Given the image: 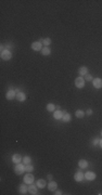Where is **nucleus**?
I'll return each mask as SVG.
<instances>
[{
    "mask_svg": "<svg viewBox=\"0 0 102 195\" xmlns=\"http://www.w3.org/2000/svg\"><path fill=\"white\" fill-rule=\"evenodd\" d=\"M0 57H1V59H2V60H5V61H8V60H10V59L12 58V53L10 52V50L5 49V50H3V51H1Z\"/></svg>",
    "mask_w": 102,
    "mask_h": 195,
    "instance_id": "f257e3e1",
    "label": "nucleus"
},
{
    "mask_svg": "<svg viewBox=\"0 0 102 195\" xmlns=\"http://www.w3.org/2000/svg\"><path fill=\"white\" fill-rule=\"evenodd\" d=\"M75 86L77 88H83L84 86H85V79H84L83 77H77L75 79Z\"/></svg>",
    "mask_w": 102,
    "mask_h": 195,
    "instance_id": "f03ea898",
    "label": "nucleus"
},
{
    "mask_svg": "<svg viewBox=\"0 0 102 195\" xmlns=\"http://www.w3.org/2000/svg\"><path fill=\"white\" fill-rule=\"evenodd\" d=\"M14 171H15V174H22L24 171H25V167H24V165L16 164L14 167Z\"/></svg>",
    "mask_w": 102,
    "mask_h": 195,
    "instance_id": "7ed1b4c3",
    "label": "nucleus"
},
{
    "mask_svg": "<svg viewBox=\"0 0 102 195\" xmlns=\"http://www.w3.org/2000/svg\"><path fill=\"white\" fill-rule=\"evenodd\" d=\"M24 182H25L26 184H32L34 182V176L28 172L26 176L24 177Z\"/></svg>",
    "mask_w": 102,
    "mask_h": 195,
    "instance_id": "20e7f679",
    "label": "nucleus"
},
{
    "mask_svg": "<svg viewBox=\"0 0 102 195\" xmlns=\"http://www.w3.org/2000/svg\"><path fill=\"white\" fill-rule=\"evenodd\" d=\"M93 87H95L96 89L102 88V79L101 78H95V79H93Z\"/></svg>",
    "mask_w": 102,
    "mask_h": 195,
    "instance_id": "39448f33",
    "label": "nucleus"
},
{
    "mask_svg": "<svg viewBox=\"0 0 102 195\" xmlns=\"http://www.w3.org/2000/svg\"><path fill=\"white\" fill-rule=\"evenodd\" d=\"M32 49L35 50V51H40V50H43V48H41V42L40 41L33 42L32 43Z\"/></svg>",
    "mask_w": 102,
    "mask_h": 195,
    "instance_id": "423d86ee",
    "label": "nucleus"
},
{
    "mask_svg": "<svg viewBox=\"0 0 102 195\" xmlns=\"http://www.w3.org/2000/svg\"><path fill=\"white\" fill-rule=\"evenodd\" d=\"M84 178H85V174H84L81 171H77V172L75 174V176H74V179H75L76 181H78V182L83 181Z\"/></svg>",
    "mask_w": 102,
    "mask_h": 195,
    "instance_id": "0eeeda50",
    "label": "nucleus"
},
{
    "mask_svg": "<svg viewBox=\"0 0 102 195\" xmlns=\"http://www.w3.org/2000/svg\"><path fill=\"white\" fill-rule=\"evenodd\" d=\"M22 156L20 155V154H14V155L12 156V162L14 163V164H20V163L22 162Z\"/></svg>",
    "mask_w": 102,
    "mask_h": 195,
    "instance_id": "6e6552de",
    "label": "nucleus"
},
{
    "mask_svg": "<svg viewBox=\"0 0 102 195\" xmlns=\"http://www.w3.org/2000/svg\"><path fill=\"white\" fill-rule=\"evenodd\" d=\"M85 178L87 179V180H89V181L95 180L96 179V174L95 172H92V171H88V172H86L85 174Z\"/></svg>",
    "mask_w": 102,
    "mask_h": 195,
    "instance_id": "1a4fd4ad",
    "label": "nucleus"
},
{
    "mask_svg": "<svg viewBox=\"0 0 102 195\" xmlns=\"http://www.w3.org/2000/svg\"><path fill=\"white\" fill-rule=\"evenodd\" d=\"M7 99L8 100H12V99H14V98H16V94H15V90H10V91L7 92Z\"/></svg>",
    "mask_w": 102,
    "mask_h": 195,
    "instance_id": "9d476101",
    "label": "nucleus"
},
{
    "mask_svg": "<svg viewBox=\"0 0 102 195\" xmlns=\"http://www.w3.org/2000/svg\"><path fill=\"white\" fill-rule=\"evenodd\" d=\"M15 99L20 102H23V101H25V99H26V95H25L24 92H19V93H16V98H15Z\"/></svg>",
    "mask_w": 102,
    "mask_h": 195,
    "instance_id": "9b49d317",
    "label": "nucleus"
},
{
    "mask_svg": "<svg viewBox=\"0 0 102 195\" xmlns=\"http://www.w3.org/2000/svg\"><path fill=\"white\" fill-rule=\"evenodd\" d=\"M53 117L55 118V119H61L62 117H63V112L60 110L58 111H54V114H53Z\"/></svg>",
    "mask_w": 102,
    "mask_h": 195,
    "instance_id": "f8f14e48",
    "label": "nucleus"
},
{
    "mask_svg": "<svg viewBox=\"0 0 102 195\" xmlns=\"http://www.w3.org/2000/svg\"><path fill=\"white\" fill-rule=\"evenodd\" d=\"M78 73H79V75H81V76H85V75H87V74H88V68L86 67V66H83V67L79 68Z\"/></svg>",
    "mask_w": 102,
    "mask_h": 195,
    "instance_id": "ddd939ff",
    "label": "nucleus"
},
{
    "mask_svg": "<svg viewBox=\"0 0 102 195\" xmlns=\"http://www.w3.org/2000/svg\"><path fill=\"white\" fill-rule=\"evenodd\" d=\"M48 189H49V191H55V189H57V183H55L54 181H50L49 184H48Z\"/></svg>",
    "mask_w": 102,
    "mask_h": 195,
    "instance_id": "4468645a",
    "label": "nucleus"
},
{
    "mask_svg": "<svg viewBox=\"0 0 102 195\" xmlns=\"http://www.w3.org/2000/svg\"><path fill=\"white\" fill-rule=\"evenodd\" d=\"M62 119L64 120L65 122L71 121V115H70L69 113H66V112H64V111H63V117H62Z\"/></svg>",
    "mask_w": 102,
    "mask_h": 195,
    "instance_id": "2eb2a0df",
    "label": "nucleus"
},
{
    "mask_svg": "<svg viewBox=\"0 0 102 195\" xmlns=\"http://www.w3.org/2000/svg\"><path fill=\"white\" fill-rule=\"evenodd\" d=\"M46 186V181L43 180V179H39L37 181V188H40V189H43Z\"/></svg>",
    "mask_w": 102,
    "mask_h": 195,
    "instance_id": "dca6fc26",
    "label": "nucleus"
},
{
    "mask_svg": "<svg viewBox=\"0 0 102 195\" xmlns=\"http://www.w3.org/2000/svg\"><path fill=\"white\" fill-rule=\"evenodd\" d=\"M78 165H79L81 168H83L84 169V168H87L88 167V162L87 160H85V159H81L79 160V163H78Z\"/></svg>",
    "mask_w": 102,
    "mask_h": 195,
    "instance_id": "f3484780",
    "label": "nucleus"
},
{
    "mask_svg": "<svg viewBox=\"0 0 102 195\" xmlns=\"http://www.w3.org/2000/svg\"><path fill=\"white\" fill-rule=\"evenodd\" d=\"M75 115H76V117L77 118H83L84 116H85V112L81 111V110H77L75 112Z\"/></svg>",
    "mask_w": 102,
    "mask_h": 195,
    "instance_id": "a211bd4d",
    "label": "nucleus"
},
{
    "mask_svg": "<svg viewBox=\"0 0 102 195\" xmlns=\"http://www.w3.org/2000/svg\"><path fill=\"white\" fill-rule=\"evenodd\" d=\"M28 192L31 193V194L36 195V194H37V188H36V186H34V185H29L28 186Z\"/></svg>",
    "mask_w": 102,
    "mask_h": 195,
    "instance_id": "6ab92c4d",
    "label": "nucleus"
},
{
    "mask_svg": "<svg viewBox=\"0 0 102 195\" xmlns=\"http://www.w3.org/2000/svg\"><path fill=\"white\" fill-rule=\"evenodd\" d=\"M41 53H43V55H49V54L51 53V50H50L48 47H45V48H43V50H41Z\"/></svg>",
    "mask_w": 102,
    "mask_h": 195,
    "instance_id": "aec40b11",
    "label": "nucleus"
},
{
    "mask_svg": "<svg viewBox=\"0 0 102 195\" xmlns=\"http://www.w3.org/2000/svg\"><path fill=\"white\" fill-rule=\"evenodd\" d=\"M19 190H20V193H21V194H25V193L28 191V188H26V186L24 185V184H22V185L20 186Z\"/></svg>",
    "mask_w": 102,
    "mask_h": 195,
    "instance_id": "412c9836",
    "label": "nucleus"
},
{
    "mask_svg": "<svg viewBox=\"0 0 102 195\" xmlns=\"http://www.w3.org/2000/svg\"><path fill=\"white\" fill-rule=\"evenodd\" d=\"M40 42H41V43H43L45 46H49L50 43H51V39H50V38H46V39L40 40Z\"/></svg>",
    "mask_w": 102,
    "mask_h": 195,
    "instance_id": "4be33fe9",
    "label": "nucleus"
},
{
    "mask_svg": "<svg viewBox=\"0 0 102 195\" xmlns=\"http://www.w3.org/2000/svg\"><path fill=\"white\" fill-rule=\"evenodd\" d=\"M54 110H55V106L53 105L52 103H49L47 105V111H49V112H53Z\"/></svg>",
    "mask_w": 102,
    "mask_h": 195,
    "instance_id": "5701e85b",
    "label": "nucleus"
},
{
    "mask_svg": "<svg viewBox=\"0 0 102 195\" xmlns=\"http://www.w3.org/2000/svg\"><path fill=\"white\" fill-rule=\"evenodd\" d=\"M23 162H24V165H29L31 164V157L29 156H25L23 158Z\"/></svg>",
    "mask_w": 102,
    "mask_h": 195,
    "instance_id": "b1692460",
    "label": "nucleus"
},
{
    "mask_svg": "<svg viewBox=\"0 0 102 195\" xmlns=\"http://www.w3.org/2000/svg\"><path fill=\"white\" fill-rule=\"evenodd\" d=\"M33 169H34V167L31 166V165H26V167H25V171H27V172H32Z\"/></svg>",
    "mask_w": 102,
    "mask_h": 195,
    "instance_id": "393cba45",
    "label": "nucleus"
},
{
    "mask_svg": "<svg viewBox=\"0 0 102 195\" xmlns=\"http://www.w3.org/2000/svg\"><path fill=\"white\" fill-rule=\"evenodd\" d=\"M85 80H87V81H91L92 79V76L89 75V74H87V75H85Z\"/></svg>",
    "mask_w": 102,
    "mask_h": 195,
    "instance_id": "a878e982",
    "label": "nucleus"
},
{
    "mask_svg": "<svg viewBox=\"0 0 102 195\" xmlns=\"http://www.w3.org/2000/svg\"><path fill=\"white\" fill-rule=\"evenodd\" d=\"M99 142H100V140H97V139H96V140H93V145H98V144H99Z\"/></svg>",
    "mask_w": 102,
    "mask_h": 195,
    "instance_id": "bb28decb",
    "label": "nucleus"
},
{
    "mask_svg": "<svg viewBox=\"0 0 102 195\" xmlns=\"http://www.w3.org/2000/svg\"><path fill=\"white\" fill-rule=\"evenodd\" d=\"M91 114H92V111H91V110H88V111H87V115H88V116H90Z\"/></svg>",
    "mask_w": 102,
    "mask_h": 195,
    "instance_id": "cd10ccee",
    "label": "nucleus"
},
{
    "mask_svg": "<svg viewBox=\"0 0 102 195\" xmlns=\"http://www.w3.org/2000/svg\"><path fill=\"white\" fill-rule=\"evenodd\" d=\"M47 178L49 179L50 181H51V180H52V174H48V176H47Z\"/></svg>",
    "mask_w": 102,
    "mask_h": 195,
    "instance_id": "c85d7f7f",
    "label": "nucleus"
},
{
    "mask_svg": "<svg viewBox=\"0 0 102 195\" xmlns=\"http://www.w3.org/2000/svg\"><path fill=\"white\" fill-rule=\"evenodd\" d=\"M55 195H60V194H62V192L61 191H57V193H54Z\"/></svg>",
    "mask_w": 102,
    "mask_h": 195,
    "instance_id": "c756f323",
    "label": "nucleus"
},
{
    "mask_svg": "<svg viewBox=\"0 0 102 195\" xmlns=\"http://www.w3.org/2000/svg\"><path fill=\"white\" fill-rule=\"evenodd\" d=\"M99 145H100V148H102V140H100V142H99Z\"/></svg>",
    "mask_w": 102,
    "mask_h": 195,
    "instance_id": "7c9ffc66",
    "label": "nucleus"
},
{
    "mask_svg": "<svg viewBox=\"0 0 102 195\" xmlns=\"http://www.w3.org/2000/svg\"><path fill=\"white\" fill-rule=\"evenodd\" d=\"M101 136H102V131H101Z\"/></svg>",
    "mask_w": 102,
    "mask_h": 195,
    "instance_id": "2f4dec72",
    "label": "nucleus"
}]
</instances>
